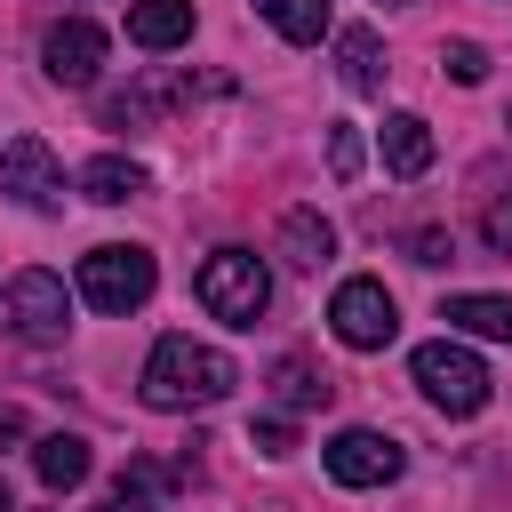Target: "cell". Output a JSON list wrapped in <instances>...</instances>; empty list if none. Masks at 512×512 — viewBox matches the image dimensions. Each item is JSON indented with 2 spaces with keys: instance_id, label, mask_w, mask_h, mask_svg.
<instances>
[{
  "instance_id": "obj_1",
  "label": "cell",
  "mask_w": 512,
  "mask_h": 512,
  "mask_svg": "<svg viewBox=\"0 0 512 512\" xmlns=\"http://www.w3.org/2000/svg\"><path fill=\"white\" fill-rule=\"evenodd\" d=\"M232 384H240L232 352H216V344H200V336H160L152 360H144V376H136L144 408H160V416L216 408V400H232Z\"/></svg>"
},
{
  "instance_id": "obj_2",
  "label": "cell",
  "mask_w": 512,
  "mask_h": 512,
  "mask_svg": "<svg viewBox=\"0 0 512 512\" xmlns=\"http://www.w3.org/2000/svg\"><path fill=\"white\" fill-rule=\"evenodd\" d=\"M80 304H96V312H136L152 288H160V264H152V248H136V240H104V248H88L80 256Z\"/></svg>"
},
{
  "instance_id": "obj_3",
  "label": "cell",
  "mask_w": 512,
  "mask_h": 512,
  "mask_svg": "<svg viewBox=\"0 0 512 512\" xmlns=\"http://www.w3.org/2000/svg\"><path fill=\"white\" fill-rule=\"evenodd\" d=\"M200 304L224 320V328H256L264 320V304H272V272H264V256L256 248H216L208 264H200Z\"/></svg>"
},
{
  "instance_id": "obj_4",
  "label": "cell",
  "mask_w": 512,
  "mask_h": 512,
  "mask_svg": "<svg viewBox=\"0 0 512 512\" xmlns=\"http://www.w3.org/2000/svg\"><path fill=\"white\" fill-rule=\"evenodd\" d=\"M408 376H416V392H424L440 416H480V408H488V368H480V352H464L456 336L416 344Z\"/></svg>"
},
{
  "instance_id": "obj_5",
  "label": "cell",
  "mask_w": 512,
  "mask_h": 512,
  "mask_svg": "<svg viewBox=\"0 0 512 512\" xmlns=\"http://www.w3.org/2000/svg\"><path fill=\"white\" fill-rule=\"evenodd\" d=\"M320 464H328V480H336V488H392V480L408 472V448H400L392 432L344 424V432L320 448Z\"/></svg>"
},
{
  "instance_id": "obj_6",
  "label": "cell",
  "mask_w": 512,
  "mask_h": 512,
  "mask_svg": "<svg viewBox=\"0 0 512 512\" xmlns=\"http://www.w3.org/2000/svg\"><path fill=\"white\" fill-rule=\"evenodd\" d=\"M328 328H336V344H352V352H384V344L400 336V304H392L384 280H344V288L328 296Z\"/></svg>"
},
{
  "instance_id": "obj_7",
  "label": "cell",
  "mask_w": 512,
  "mask_h": 512,
  "mask_svg": "<svg viewBox=\"0 0 512 512\" xmlns=\"http://www.w3.org/2000/svg\"><path fill=\"white\" fill-rule=\"evenodd\" d=\"M0 192H8L16 208H32V216H56V208H64V168H56V152H48L40 136H8V144H0Z\"/></svg>"
},
{
  "instance_id": "obj_8",
  "label": "cell",
  "mask_w": 512,
  "mask_h": 512,
  "mask_svg": "<svg viewBox=\"0 0 512 512\" xmlns=\"http://www.w3.org/2000/svg\"><path fill=\"white\" fill-rule=\"evenodd\" d=\"M8 328H16L24 344H56V336L72 328L64 280H56V272H16V280H8Z\"/></svg>"
},
{
  "instance_id": "obj_9",
  "label": "cell",
  "mask_w": 512,
  "mask_h": 512,
  "mask_svg": "<svg viewBox=\"0 0 512 512\" xmlns=\"http://www.w3.org/2000/svg\"><path fill=\"white\" fill-rule=\"evenodd\" d=\"M40 64H48L56 88H96V72H104V32H96L88 16H64V24H48Z\"/></svg>"
},
{
  "instance_id": "obj_10",
  "label": "cell",
  "mask_w": 512,
  "mask_h": 512,
  "mask_svg": "<svg viewBox=\"0 0 512 512\" xmlns=\"http://www.w3.org/2000/svg\"><path fill=\"white\" fill-rule=\"evenodd\" d=\"M128 40L144 56H168L192 40V0H128Z\"/></svg>"
},
{
  "instance_id": "obj_11",
  "label": "cell",
  "mask_w": 512,
  "mask_h": 512,
  "mask_svg": "<svg viewBox=\"0 0 512 512\" xmlns=\"http://www.w3.org/2000/svg\"><path fill=\"white\" fill-rule=\"evenodd\" d=\"M280 256H288L296 272H320V264L336 256V224H328L320 208H288V216H280Z\"/></svg>"
},
{
  "instance_id": "obj_12",
  "label": "cell",
  "mask_w": 512,
  "mask_h": 512,
  "mask_svg": "<svg viewBox=\"0 0 512 512\" xmlns=\"http://www.w3.org/2000/svg\"><path fill=\"white\" fill-rule=\"evenodd\" d=\"M448 336H480V344H512V296H448L440 304Z\"/></svg>"
},
{
  "instance_id": "obj_13",
  "label": "cell",
  "mask_w": 512,
  "mask_h": 512,
  "mask_svg": "<svg viewBox=\"0 0 512 512\" xmlns=\"http://www.w3.org/2000/svg\"><path fill=\"white\" fill-rule=\"evenodd\" d=\"M336 64H344V88H352V96H384V48H376V24H344V32H336Z\"/></svg>"
},
{
  "instance_id": "obj_14",
  "label": "cell",
  "mask_w": 512,
  "mask_h": 512,
  "mask_svg": "<svg viewBox=\"0 0 512 512\" xmlns=\"http://www.w3.org/2000/svg\"><path fill=\"white\" fill-rule=\"evenodd\" d=\"M88 464H96V456H88V440H80V432H48V440H32V472H40V488H56V496H64V488H80V480H88Z\"/></svg>"
},
{
  "instance_id": "obj_15",
  "label": "cell",
  "mask_w": 512,
  "mask_h": 512,
  "mask_svg": "<svg viewBox=\"0 0 512 512\" xmlns=\"http://www.w3.org/2000/svg\"><path fill=\"white\" fill-rule=\"evenodd\" d=\"M264 384H272V400H280L288 416H304V408H328V392H336V384H328L312 360H296V352H288V360H272V376H264Z\"/></svg>"
},
{
  "instance_id": "obj_16",
  "label": "cell",
  "mask_w": 512,
  "mask_h": 512,
  "mask_svg": "<svg viewBox=\"0 0 512 512\" xmlns=\"http://www.w3.org/2000/svg\"><path fill=\"white\" fill-rule=\"evenodd\" d=\"M384 168H392V176H424V168H432V128H424L416 112H392V120H384Z\"/></svg>"
},
{
  "instance_id": "obj_17",
  "label": "cell",
  "mask_w": 512,
  "mask_h": 512,
  "mask_svg": "<svg viewBox=\"0 0 512 512\" xmlns=\"http://www.w3.org/2000/svg\"><path fill=\"white\" fill-rule=\"evenodd\" d=\"M80 192H88V200H104V208H120V200H136V192H144V168H136V160H120V152H104V160H88V168H80Z\"/></svg>"
},
{
  "instance_id": "obj_18",
  "label": "cell",
  "mask_w": 512,
  "mask_h": 512,
  "mask_svg": "<svg viewBox=\"0 0 512 512\" xmlns=\"http://www.w3.org/2000/svg\"><path fill=\"white\" fill-rule=\"evenodd\" d=\"M256 16H264L280 40H296V48H312V40L328 32V0H256Z\"/></svg>"
},
{
  "instance_id": "obj_19",
  "label": "cell",
  "mask_w": 512,
  "mask_h": 512,
  "mask_svg": "<svg viewBox=\"0 0 512 512\" xmlns=\"http://www.w3.org/2000/svg\"><path fill=\"white\" fill-rule=\"evenodd\" d=\"M168 480H176V472H160V464H128L96 512H160V488H168Z\"/></svg>"
},
{
  "instance_id": "obj_20",
  "label": "cell",
  "mask_w": 512,
  "mask_h": 512,
  "mask_svg": "<svg viewBox=\"0 0 512 512\" xmlns=\"http://www.w3.org/2000/svg\"><path fill=\"white\" fill-rule=\"evenodd\" d=\"M328 168H336V184H352V176H360V128H344V120L328 128Z\"/></svg>"
},
{
  "instance_id": "obj_21",
  "label": "cell",
  "mask_w": 512,
  "mask_h": 512,
  "mask_svg": "<svg viewBox=\"0 0 512 512\" xmlns=\"http://www.w3.org/2000/svg\"><path fill=\"white\" fill-rule=\"evenodd\" d=\"M440 64H448L464 88H472V80H488V48H472V40H448V56H440Z\"/></svg>"
},
{
  "instance_id": "obj_22",
  "label": "cell",
  "mask_w": 512,
  "mask_h": 512,
  "mask_svg": "<svg viewBox=\"0 0 512 512\" xmlns=\"http://www.w3.org/2000/svg\"><path fill=\"white\" fill-rule=\"evenodd\" d=\"M248 440H256L264 456H296V424H288V416H264V424H256Z\"/></svg>"
},
{
  "instance_id": "obj_23",
  "label": "cell",
  "mask_w": 512,
  "mask_h": 512,
  "mask_svg": "<svg viewBox=\"0 0 512 512\" xmlns=\"http://www.w3.org/2000/svg\"><path fill=\"white\" fill-rule=\"evenodd\" d=\"M480 240H488V248H512V192H504V200H488V216H480Z\"/></svg>"
},
{
  "instance_id": "obj_24",
  "label": "cell",
  "mask_w": 512,
  "mask_h": 512,
  "mask_svg": "<svg viewBox=\"0 0 512 512\" xmlns=\"http://www.w3.org/2000/svg\"><path fill=\"white\" fill-rule=\"evenodd\" d=\"M408 248H416V264H448V232H416Z\"/></svg>"
},
{
  "instance_id": "obj_25",
  "label": "cell",
  "mask_w": 512,
  "mask_h": 512,
  "mask_svg": "<svg viewBox=\"0 0 512 512\" xmlns=\"http://www.w3.org/2000/svg\"><path fill=\"white\" fill-rule=\"evenodd\" d=\"M0 512H16V496H8V480H0Z\"/></svg>"
},
{
  "instance_id": "obj_26",
  "label": "cell",
  "mask_w": 512,
  "mask_h": 512,
  "mask_svg": "<svg viewBox=\"0 0 512 512\" xmlns=\"http://www.w3.org/2000/svg\"><path fill=\"white\" fill-rule=\"evenodd\" d=\"M504 128H512V120H504Z\"/></svg>"
}]
</instances>
